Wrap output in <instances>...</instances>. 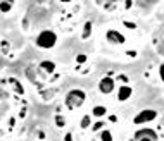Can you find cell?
<instances>
[{
	"mask_svg": "<svg viewBox=\"0 0 164 141\" xmlns=\"http://www.w3.org/2000/svg\"><path fill=\"white\" fill-rule=\"evenodd\" d=\"M86 98V93L83 89H78V88H73L69 93L66 95V107L69 110H74L78 107L83 105V102Z\"/></svg>",
	"mask_w": 164,
	"mask_h": 141,
	"instance_id": "6da1fadb",
	"label": "cell"
},
{
	"mask_svg": "<svg viewBox=\"0 0 164 141\" xmlns=\"http://www.w3.org/2000/svg\"><path fill=\"white\" fill-rule=\"evenodd\" d=\"M55 43H57V35L50 30L42 31V33L37 36V45L40 48H45V50H47V48H52Z\"/></svg>",
	"mask_w": 164,
	"mask_h": 141,
	"instance_id": "7a4b0ae2",
	"label": "cell"
},
{
	"mask_svg": "<svg viewBox=\"0 0 164 141\" xmlns=\"http://www.w3.org/2000/svg\"><path fill=\"white\" fill-rule=\"evenodd\" d=\"M157 117V112L156 110H150V108H145V110H142L138 115H135L133 122L135 124H145V122H150L154 119Z\"/></svg>",
	"mask_w": 164,
	"mask_h": 141,
	"instance_id": "3957f363",
	"label": "cell"
},
{
	"mask_svg": "<svg viewBox=\"0 0 164 141\" xmlns=\"http://www.w3.org/2000/svg\"><path fill=\"white\" fill-rule=\"evenodd\" d=\"M137 141H157V133L154 129H138L135 133Z\"/></svg>",
	"mask_w": 164,
	"mask_h": 141,
	"instance_id": "277c9868",
	"label": "cell"
},
{
	"mask_svg": "<svg viewBox=\"0 0 164 141\" xmlns=\"http://www.w3.org/2000/svg\"><path fill=\"white\" fill-rule=\"evenodd\" d=\"M98 89H100V93H104V95L112 93V91H114V79L111 76L102 77V79L98 81Z\"/></svg>",
	"mask_w": 164,
	"mask_h": 141,
	"instance_id": "5b68a950",
	"label": "cell"
},
{
	"mask_svg": "<svg viewBox=\"0 0 164 141\" xmlns=\"http://www.w3.org/2000/svg\"><path fill=\"white\" fill-rule=\"evenodd\" d=\"M105 36H107V40H109L111 43H117V45H123V43L126 41V38L116 30H109L107 33H105Z\"/></svg>",
	"mask_w": 164,
	"mask_h": 141,
	"instance_id": "8992f818",
	"label": "cell"
},
{
	"mask_svg": "<svg viewBox=\"0 0 164 141\" xmlns=\"http://www.w3.org/2000/svg\"><path fill=\"white\" fill-rule=\"evenodd\" d=\"M131 93H133V89H131V86H128V84H123L121 88L117 89V100H119V102H124V100H128V98L131 96Z\"/></svg>",
	"mask_w": 164,
	"mask_h": 141,
	"instance_id": "52a82bcc",
	"label": "cell"
},
{
	"mask_svg": "<svg viewBox=\"0 0 164 141\" xmlns=\"http://www.w3.org/2000/svg\"><path fill=\"white\" fill-rule=\"evenodd\" d=\"M9 83H11V86H12V89L16 91L18 95H24V88H23V84L16 79V77H11L9 79Z\"/></svg>",
	"mask_w": 164,
	"mask_h": 141,
	"instance_id": "ba28073f",
	"label": "cell"
},
{
	"mask_svg": "<svg viewBox=\"0 0 164 141\" xmlns=\"http://www.w3.org/2000/svg\"><path fill=\"white\" fill-rule=\"evenodd\" d=\"M40 69L45 70L47 74H52L55 70V64L54 62H50V60H43V62H40Z\"/></svg>",
	"mask_w": 164,
	"mask_h": 141,
	"instance_id": "9c48e42d",
	"label": "cell"
},
{
	"mask_svg": "<svg viewBox=\"0 0 164 141\" xmlns=\"http://www.w3.org/2000/svg\"><path fill=\"white\" fill-rule=\"evenodd\" d=\"M92 26L93 24L88 21V23H85V26H83V31H81V40H88L92 35Z\"/></svg>",
	"mask_w": 164,
	"mask_h": 141,
	"instance_id": "30bf717a",
	"label": "cell"
},
{
	"mask_svg": "<svg viewBox=\"0 0 164 141\" xmlns=\"http://www.w3.org/2000/svg\"><path fill=\"white\" fill-rule=\"evenodd\" d=\"M92 114L95 115V117H104L105 114H107V108L102 105H98V107H93V110H92Z\"/></svg>",
	"mask_w": 164,
	"mask_h": 141,
	"instance_id": "8fae6325",
	"label": "cell"
},
{
	"mask_svg": "<svg viewBox=\"0 0 164 141\" xmlns=\"http://www.w3.org/2000/svg\"><path fill=\"white\" fill-rule=\"evenodd\" d=\"M90 124H92V117L90 115H83V119H81V129H88L90 127Z\"/></svg>",
	"mask_w": 164,
	"mask_h": 141,
	"instance_id": "7c38bea8",
	"label": "cell"
},
{
	"mask_svg": "<svg viewBox=\"0 0 164 141\" xmlns=\"http://www.w3.org/2000/svg\"><path fill=\"white\" fill-rule=\"evenodd\" d=\"M100 139H102V141H114V139H112V134H111L109 129H104L102 133H100Z\"/></svg>",
	"mask_w": 164,
	"mask_h": 141,
	"instance_id": "4fadbf2b",
	"label": "cell"
},
{
	"mask_svg": "<svg viewBox=\"0 0 164 141\" xmlns=\"http://www.w3.org/2000/svg\"><path fill=\"white\" fill-rule=\"evenodd\" d=\"M0 9H2V12H9L11 9H12V4H11V2H5V0H4V2L0 4Z\"/></svg>",
	"mask_w": 164,
	"mask_h": 141,
	"instance_id": "5bb4252c",
	"label": "cell"
},
{
	"mask_svg": "<svg viewBox=\"0 0 164 141\" xmlns=\"http://www.w3.org/2000/svg\"><path fill=\"white\" fill-rule=\"evenodd\" d=\"M76 62H78V64H85V62H86V55L79 53L78 57H76Z\"/></svg>",
	"mask_w": 164,
	"mask_h": 141,
	"instance_id": "9a60e30c",
	"label": "cell"
},
{
	"mask_svg": "<svg viewBox=\"0 0 164 141\" xmlns=\"http://www.w3.org/2000/svg\"><path fill=\"white\" fill-rule=\"evenodd\" d=\"M55 122H57L59 127H62V126H64V119H62L61 115H55Z\"/></svg>",
	"mask_w": 164,
	"mask_h": 141,
	"instance_id": "2e32d148",
	"label": "cell"
},
{
	"mask_svg": "<svg viewBox=\"0 0 164 141\" xmlns=\"http://www.w3.org/2000/svg\"><path fill=\"white\" fill-rule=\"evenodd\" d=\"M102 127H105V122H97L93 126V131H98V129H102Z\"/></svg>",
	"mask_w": 164,
	"mask_h": 141,
	"instance_id": "e0dca14e",
	"label": "cell"
},
{
	"mask_svg": "<svg viewBox=\"0 0 164 141\" xmlns=\"http://www.w3.org/2000/svg\"><path fill=\"white\" fill-rule=\"evenodd\" d=\"M124 26H126V28H130V30H137V24L128 23V21H124Z\"/></svg>",
	"mask_w": 164,
	"mask_h": 141,
	"instance_id": "ac0fdd59",
	"label": "cell"
},
{
	"mask_svg": "<svg viewBox=\"0 0 164 141\" xmlns=\"http://www.w3.org/2000/svg\"><path fill=\"white\" fill-rule=\"evenodd\" d=\"M159 76H161V79L164 81V64H161V67H159Z\"/></svg>",
	"mask_w": 164,
	"mask_h": 141,
	"instance_id": "d6986e66",
	"label": "cell"
},
{
	"mask_svg": "<svg viewBox=\"0 0 164 141\" xmlns=\"http://www.w3.org/2000/svg\"><path fill=\"white\" fill-rule=\"evenodd\" d=\"M64 141H73V134H71V133H67V134L64 136Z\"/></svg>",
	"mask_w": 164,
	"mask_h": 141,
	"instance_id": "ffe728a7",
	"label": "cell"
},
{
	"mask_svg": "<svg viewBox=\"0 0 164 141\" xmlns=\"http://www.w3.org/2000/svg\"><path fill=\"white\" fill-rule=\"evenodd\" d=\"M131 5H133V2H130V0L124 2V7H126V9H131Z\"/></svg>",
	"mask_w": 164,
	"mask_h": 141,
	"instance_id": "44dd1931",
	"label": "cell"
},
{
	"mask_svg": "<svg viewBox=\"0 0 164 141\" xmlns=\"http://www.w3.org/2000/svg\"><path fill=\"white\" fill-rule=\"evenodd\" d=\"M19 117H26V108H21V112H19Z\"/></svg>",
	"mask_w": 164,
	"mask_h": 141,
	"instance_id": "7402d4cb",
	"label": "cell"
},
{
	"mask_svg": "<svg viewBox=\"0 0 164 141\" xmlns=\"http://www.w3.org/2000/svg\"><path fill=\"white\" fill-rule=\"evenodd\" d=\"M119 79H121L123 83H126V81H128V77H126V76H123V74H121V76H119Z\"/></svg>",
	"mask_w": 164,
	"mask_h": 141,
	"instance_id": "603a6c76",
	"label": "cell"
},
{
	"mask_svg": "<svg viewBox=\"0 0 164 141\" xmlns=\"http://www.w3.org/2000/svg\"><path fill=\"white\" fill-rule=\"evenodd\" d=\"M128 55H130V57H137V52H133V50H131V52H128Z\"/></svg>",
	"mask_w": 164,
	"mask_h": 141,
	"instance_id": "cb8c5ba5",
	"label": "cell"
}]
</instances>
